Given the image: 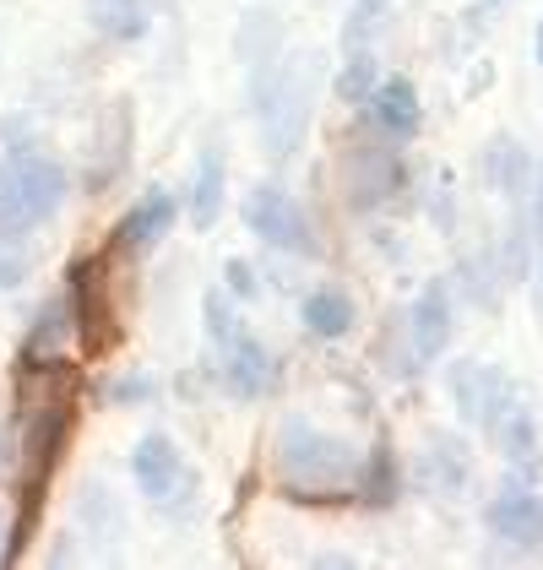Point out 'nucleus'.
I'll use <instances>...</instances> for the list:
<instances>
[{
    "label": "nucleus",
    "mask_w": 543,
    "mask_h": 570,
    "mask_svg": "<svg viewBox=\"0 0 543 570\" xmlns=\"http://www.w3.org/2000/svg\"><path fill=\"white\" fill-rule=\"evenodd\" d=\"M359 451L348 440L310 430L305 419H283L277 430V468L294 500H343L359 479Z\"/></svg>",
    "instance_id": "f257e3e1"
},
{
    "label": "nucleus",
    "mask_w": 543,
    "mask_h": 570,
    "mask_svg": "<svg viewBox=\"0 0 543 570\" xmlns=\"http://www.w3.org/2000/svg\"><path fill=\"white\" fill-rule=\"evenodd\" d=\"M66 202V169L45 153H11L0 164V234L17 239L60 213Z\"/></svg>",
    "instance_id": "f03ea898"
},
{
    "label": "nucleus",
    "mask_w": 543,
    "mask_h": 570,
    "mask_svg": "<svg viewBox=\"0 0 543 570\" xmlns=\"http://www.w3.org/2000/svg\"><path fill=\"white\" fill-rule=\"evenodd\" d=\"M207 332L218 343V370H224V386L234 396H267L277 386L272 353L245 332V321L228 309L224 294H207Z\"/></svg>",
    "instance_id": "7ed1b4c3"
},
{
    "label": "nucleus",
    "mask_w": 543,
    "mask_h": 570,
    "mask_svg": "<svg viewBox=\"0 0 543 570\" xmlns=\"http://www.w3.org/2000/svg\"><path fill=\"white\" fill-rule=\"evenodd\" d=\"M245 228L272 245V250H288V256H320V239L310 218H305V207L283 190V185H256L250 196H245Z\"/></svg>",
    "instance_id": "20e7f679"
},
{
    "label": "nucleus",
    "mask_w": 543,
    "mask_h": 570,
    "mask_svg": "<svg viewBox=\"0 0 543 570\" xmlns=\"http://www.w3.org/2000/svg\"><path fill=\"white\" fill-rule=\"evenodd\" d=\"M71 326H77V337H82V348L98 353L115 343V309L103 299V262H71Z\"/></svg>",
    "instance_id": "39448f33"
},
{
    "label": "nucleus",
    "mask_w": 543,
    "mask_h": 570,
    "mask_svg": "<svg viewBox=\"0 0 543 570\" xmlns=\"http://www.w3.org/2000/svg\"><path fill=\"white\" fill-rule=\"evenodd\" d=\"M484 522H490V532L505 538L511 549H543V500L527 483H505L495 500H490Z\"/></svg>",
    "instance_id": "423d86ee"
},
{
    "label": "nucleus",
    "mask_w": 543,
    "mask_h": 570,
    "mask_svg": "<svg viewBox=\"0 0 543 570\" xmlns=\"http://www.w3.org/2000/svg\"><path fill=\"white\" fill-rule=\"evenodd\" d=\"M131 479H136V489H141L147 500H175V494H180V483H185V462H180V451H175V440L158 435V430L136 440Z\"/></svg>",
    "instance_id": "0eeeda50"
},
{
    "label": "nucleus",
    "mask_w": 543,
    "mask_h": 570,
    "mask_svg": "<svg viewBox=\"0 0 543 570\" xmlns=\"http://www.w3.org/2000/svg\"><path fill=\"white\" fill-rule=\"evenodd\" d=\"M407 332H413V353H418L424 364L446 353V337H452V299H446L441 283H430V288L413 299V309H407Z\"/></svg>",
    "instance_id": "6e6552de"
},
{
    "label": "nucleus",
    "mask_w": 543,
    "mask_h": 570,
    "mask_svg": "<svg viewBox=\"0 0 543 570\" xmlns=\"http://www.w3.org/2000/svg\"><path fill=\"white\" fill-rule=\"evenodd\" d=\"M369 104V115H375V126L392 136H413L424 126V104H418V88L407 82V77H386V82H375V92L364 98Z\"/></svg>",
    "instance_id": "1a4fd4ad"
},
{
    "label": "nucleus",
    "mask_w": 543,
    "mask_h": 570,
    "mask_svg": "<svg viewBox=\"0 0 543 570\" xmlns=\"http://www.w3.org/2000/svg\"><path fill=\"white\" fill-rule=\"evenodd\" d=\"M175 213H180V207H175V196H169V190H147L131 213L115 223V245H126V250H136V245H152L158 234H169Z\"/></svg>",
    "instance_id": "9d476101"
},
{
    "label": "nucleus",
    "mask_w": 543,
    "mask_h": 570,
    "mask_svg": "<svg viewBox=\"0 0 543 570\" xmlns=\"http://www.w3.org/2000/svg\"><path fill=\"white\" fill-rule=\"evenodd\" d=\"M224 190H228V164L224 147H201L196 158V185H190V223L196 228H213L224 213Z\"/></svg>",
    "instance_id": "9b49d317"
},
{
    "label": "nucleus",
    "mask_w": 543,
    "mask_h": 570,
    "mask_svg": "<svg viewBox=\"0 0 543 570\" xmlns=\"http://www.w3.org/2000/svg\"><path fill=\"white\" fill-rule=\"evenodd\" d=\"M456 402H462L467 419L490 424L500 407L511 402V386H505V375H495L490 364H467V370H456Z\"/></svg>",
    "instance_id": "f8f14e48"
},
{
    "label": "nucleus",
    "mask_w": 543,
    "mask_h": 570,
    "mask_svg": "<svg viewBox=\"0 0 543 570\" xmlns=\"http://www.w3.org/2000/svg\"><path fill=\"white\" fill-rule=\"evenodd\" d=\"M299 321H305V332L310 337H343L348 326H354V299L348 294H337V288H316L310 299H305V309H299Z\"/></svg>",
    "instance_id": "ddd939ff"
},
{
    "label": "nucleus",
    "mask_w": 543,
    "mask_h": 570,
    "mask_svg": "<svg viewBox=\"0 0 543 570\" xmlns=\"http://www.w3.org/2000/svg\"><path fill=\"white\" fill-rule=\"evenodd\" d=\"M418 483H424L430 494H456V489L467 483V462H462V451H456V445H430V451H424V462H418Z\"/></svg>",
    "instance_id": "4468645a"
},
{
    "label": "nucleus",
    "mask_w": 543,
    "mask_h": 570,
    "mask_svg": "<svg viewBox=\"0 0 543 570\" xmlns=\"http://www.w3.org/2000/svg\"><path fill=\"white\" fill-rule=\"evenodd\" d=\"M359 494L369 500V505H392L397 494H403V483H397V462H392V451L386 445H375L369 456L359 462Z\"/></svg>",
    "instance_id": "2eb2a0df"
},
{
    "label": "nucleus",
    "mask_w": 543,
    "mask_h": 570,
    "mask_svg": "<svg viewBox=\"0 0 543 570\" xmlns=\"http://www.w3.org/2000/svg\"><path fill=\"white\" fill-rule=\"evenodd\" d=\"M92 22L109 39H141L147 33V0H88Z\"/></svg>",
    "instance_id": "dca6fc26"
},
{
    "label": "nucleus",
    "mask_w": 543,
    "mask_h": 570,
    "mask_svg": "<svg viewBox=\"0 0 543 570\" xmlns=\"http://www.w3.org/2000/svg\"><path fill=\"white\" fill-rule=\"evenodd\" d=\"M66 332H71V305L55 299V305H45V315H39V326H33V337H28V348H22V364L55 358V348L66 343Z\"/></svg>",
    "instance_id": "f3484780"
},
{
    "label": "nucleus",
    "mask_w": 543,
    "mask_h": 570,
    "mask_svg": "<svg viewBox=\"0 0 543 570\" xmlns=\"http://www.w3.org/2000/svg\"><path fill=\"white\" fill-rule=\"evenodd\" d=\"M375 92V55H348V66H343V77H337V98L343 104H364Z\"/></svg>",
    "instance_id": "a211bd4d"
},
{
    "label": "nucleus",
    "mask_w": 543,
    "mask_h": 570,
    "mask_svg": "<svg viewBox=\"0 0 543 570\" xmlns=\"http://www.w3.org/2000/svg\"><path fill=\"white\" fill-rule=\"evenodd\" d=\"M386 6H392V0H359V6H354V17H348V28H343V39H348V45H359L369 28H381Z\"/></svg>",
    "instance_id": "6ab92c4d"
},
{
    "label": "nucleus",
    "mask_w": 543,
    "mask_h": 570,
    "mask_svg": "<svg viewBox=\"0 0 543 570\" xmlns=\"http://www.w3.org/2000/svg\"><path fill=\"white\" fill-rule=\"evenodd\" d=\"M22 277H28V256H22V250H11V245H6V234H0V288H17Z\"/></svg>",
    "instance_id": "aec40b11"
},
{
    "label": "nucleus",
    "mask_w": 543,
    "mask_h": 570,
    "mask_svg": "<svg viewBox=\"0 0 543 570\" xmlns=\"http://www.w3.org/2000/svg\"><path fill=\"white\" fill-rule=\"evenodd\" d=\"M224 277H228V288H234L239 299H250V294H256V272H250L245 262H228V266H224Z\"/></svg>",
    "instance_id": "412c9836"
},
{
    "label": "nucleus",
    "mask_w": 543,
    "mask_h": 570,
    "mask_svg": "<svg viewBox=\"0 0 543 570\" xmlns=\"http://www.w3.org/2000/svg\"><path fill=\"white\" fill-rule=\"evenodd\" d=\"M109 396H115V402H141V396H152V381H147V375H131V381H120Z\"/></svg>",
    "instance_id": "4be33fe9"
},
{
    "label": "nucleus",
    "mask_w": 543,
    "mask_h": 570,
    "mask_svg": "<svg viewBox=\"0 0 543 570\" xmlns=\"http://www.w3.org/2000/svg\"><path fill=\"white\" fill-rule=\"evenodd\" d=\"M533 55H539V66H543V22H539V33H533Z\"/></svg>",
    "instance_id": "5701e85b"
},
{
    "label": "nucleus",
    "mask_w": 543,
    "mask_h": 570,
    "mask_svg": "<svg viewBox=\"0 0 543 570\" xmlns=\"http://www.w3.org/2000/svg\"><path fill=\"white\" fill-rule=\"evenodd\" d=\"M0 473H6V435H0Z\"/></svg>",
    "instance_id": "b1692460"
},
{
    "label": "nucleus",
    "mask_w": 543,
    "mask_h": 570,
    "mask_svg": "<svg viewBox=\"0 0 543 570\" xmlns=\"http://www.w3.org/2000/svg\"><path fill=\"white\" fill-rule=\"evenodd\" d=\"M539 218H543V196H539Z\"/></svg>",
    "instance_id": "393cba45"
}]
</instances>
